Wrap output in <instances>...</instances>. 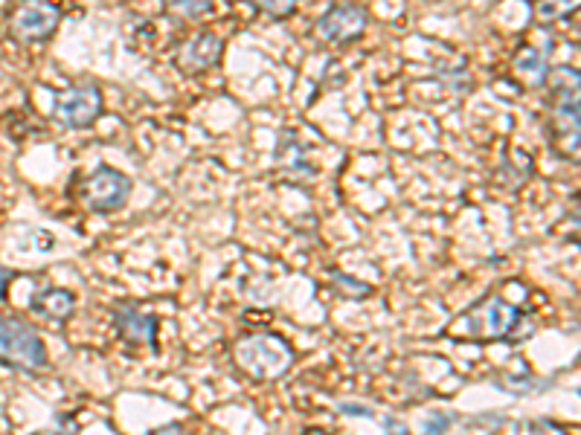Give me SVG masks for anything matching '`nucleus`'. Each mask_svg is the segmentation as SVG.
Wrapping results in <instances>:
<instances>
[{
	"label": "nucleus",
	"instance_id": "12",
	"mask_svg": "<svg viewBox=\"0 0 581 435\" xmlns=\"http://www.w3.org/2000/svg\"><path fill=\"white\" fill-rule=\"evenodd\" d=\"M511 71L518 73L529 87H543L550 82V64H547V55L535 47H520L511 59Z\"/></svg>",
	"mask_w": 581,
	"mask_h": 435
},
{
	"label": "nucleus",
	"instance_id": "17",
	"mask_svg": "<svg viewBox=\"0 0 581 435\" xmlns=\"http://www.w3.org/2000/svg\"><path fill=\"white\" fill-rule=\"evenodd\" d=\"M567 12H575V7H567V3H538V7H535V15L543 18L547 24L556 21L558 15H567Z\"/></svg>",
	"mask_w": 581,
	"mask_h": 435
},
{
	"label": "nucleus",
	"instance_id": "22",
	"mask_svg": "<svg viewBox=\"0 0 581 435\" xmlns=\"http://www.w3.org/2000/svg\"><path fill=\"white\" fill-rule=\"evenodd\" d=\"M146 435H187V429H183V424H166V427L151 429V433Z\"/></svg>",
	"mask_w": 581,
	"mask_h": 435
},
{
	"label": "nucleus",
	"instance_id": "7",
	"mask_svg": "<svg viewBox=\"0 0 581 435\" xmlns=\"http://www.w3.org/2000/svg\"><path fill=\"white\" fill-rule=\"evenodd\" d=\"M62 24V9L55 3H21L9 15V35L18 44H44Z\"/></svg>",
	"mask_w": 581,
	"mask_h": 435
},
{
	"label": "nucleus",
	"instance_id": "1",
	"mask_svg": "<svg viewBox=\"0 0 581 435\" xmlns=\"http://www.w3.org/2000/svg\"><path fill=\"white\" fill-rule=\"evenodd\" d=\"M524 319L518 305H511L506 296L486 294L483 299L463 311L448 326L445 335L454 340H474V342H497V340H515V328Z\"/></svg>",
	"mask_w": 581,
	"mask_h": 435
},
{
	"label": "nucleus",
	"instance_id": "25",
	"mask_svg": "<svg viewBox=\"0 0 581 435\" xmlns=\"http://www.w3.org/2000/svg\"><path fill=\"white\" fill-rule=\"evenodd\" d=\"M303 435H331V433L329 429H323V427H311V429H306Z\"/></svg>",
	"mask_w": 581,
	"mask_h": 435
},
{
	"label": "nucleus",
	"instance_id": "15",
	"mask_svg": "<svg viewBox=\"0 0 581 435\" xmlns=\"http://www.w3.org/2000/svg\"><path fill=\"white\" fill-rule=\"evenodd\" d=\"M166 12H172L178 18H189V21H198V18H207L212 12V3L207 0H181V3H166Z\"/></svg>",
	"mask_w": 581,
	"mask_h": 435
},
{
	"label": "nucleus",
	"instance_id": "8",
	"mask_svg": "<svg viewBox=\"0 0 581 435\" xmlns=\"http://www.w3.org/2000/svg\"><path fill=\"white\" fill-rule=\"evenodd\" d=\"M315 26L326 44H352L370 26V9L361 3H331Z\"/></svg>",
	"mask_w": 581,
	"mask_h": 435
},
{
	"label": "nucleus",
	"instance_id": "4",
	"mask_svg": "<svg viewBox=\"0 0 581 435\" xmlns=\"http://www.w3.org/2000/svg\"><path fill=\"white\" fill-rule=\"evenodd\" d=\"M47 346L41 335L15 314H0V365L35 374L47 369Z\"/></svg>",
	"mask_w": 581,
	"mask_h": 435
},
{
	"label": "nucleus",
	"instance_id": "20",
	"mask_svg": "<svg viewBox=\"0 0 581 435\" xmlns=\"http://www.w3.org/2000/svg\"><path fill=\"white\" fill-rule=\"evenodd\" d=\"M39 435H80V424L73 421V415H64V418L59 421V427L44 429V433H39Z\"/></svg>",
	"mask_w": 581,
	"mask_h": 435
},
{
	"label": "nucleus",
	"instance_id": "23",
	"mask_svg": "<svg viewBox=\"0 0 581 435\" xmlns=\"http://www.w3.org/2000/svg\"><path fill=\"white\" fill-rule=\"evenodd\" d=\"M384 429L390 435H410V429L404 427V424H399L395 418H384Z\"/></svg>",
	"mask_w": 581,
	"mask_h": 435
},
{
	"label": "nucleus",
	"instance_id": "5",
	"mask_svg": "<svg viewBox=\"0 0 581 435\" xmlns=\"http://www.w3.org/2000/svg\"><path fill=\"white\" fill-rule=\"evenodd\" d=\"M103 108L105 99L96 82H73L62 94H55L53 119L67 131H82L103 117Z\"/></svg>",
	"mask_w": 581,
	"mask_h": 435
},
{
	"label": "nucleus",
	"instance_id": "10",
	"mask_svg": "<svg viewBox=\"0 0 581 435\" xmlns=\"http://www.w3.org/2000/svg\"><path fill=\"white\" fill-rule=\"evenodd\" d=\"M221 53H224L221 35L204 30L183 41L178 55H175V64H178V71L187 73V76H198V73L212 71V67L221 62Z\"/></svg>",
	"mask_w": 581,
	"mask_h": 435
},
{
	"label": "nucleus",
	"instance_id": "24",
	"mask_svg": "<svg viewBox=\"0 0 581 435\" xmlns=\"http://www.w3.org/2000/svg\"><path fill=\"white\" fill-rule=\"evenodd\" d=\"M338 410L346 412V415H363V418H370L372 415V410H367V406H355V404H340Z\"/></svg>",
	"mask_w": 581,
	"mask_h": 435
},
{
	"label": "nucleus",
	"instance_id": "18",
	"mask_svg": "<svg viewBox=\"0 0 581 435\" xmlns=\"http://www.w3.org/2000/svg\"><path fill=\"white\" fill-rule=\"evenodd\" d=\"M454 415H451V412H436V415H433V418H427V424H424V433L427 435H442L445 433V429L451 427V424H454Z\"/></svg>",
	"mask_w": 581,
	"mask_h": 435
},
{
	"label": "nucleus",
	"instance_id": "14",
	"mask_svg": "<svg viewBox=\"0 0 581 435\" xmlns=\"http://www.w3.org/2000/svg\"><path fill=\"white\" fill-rule=\"evenodd\" d=\"M331 290L338 296H344V299H352V303H361V299H370L376 290H372V285H367V282L355 279V276H349V273H331Z\"/></svg>",
	"mask_w": 581,
	"mask_h": 435
},
{
	"label": "nucleus",
	"instance_id": "2",
	"mask_svg": "<svg viewBox=\"0 0 581 435\" xmlns=\"http://www.w3.org/2000/svg\"><path fill=\"white\" fill-rule=\"evenodd\" d=\"M233 360L239 372L247 374L251 381L274 383L283 381L290 365L297 363V351L276 331H256V335H244L233 346Z\"/></svg>",
	"mask_w": 581,
	"mask_h": 435
},
{
	"label": "nucleus",
	"instance_id": "16",
	"mask_svg": "<svg viewBox=\"0 0 581 435\" xmlns=\"http://www.w3.org/2000/svg\"><path fill=\"white\" fill-rule=\"evenodd\" d=\"M253 9L260 15L271 18V21H285V18L297 12V3H290V0H267V3H253Z\"/></svg>",
	"mask_w": 581,
	"mask_h": 435
},
{
	"label": "nucleus",
	"instance_id": "11",
	"mask_svg": "<svg viewBox=\"0 0 581 435\" xmlns=\"http://www.w3.org/2000/svg\"><path fill=\"white\" fill-rule=\"evenodd\" d=\"M30 308L39 319H47V322H59V326H64V322L76 314V294L67 288L47 285V288H41L39 294H32Z\"/></svg>",
	"mask_w": 581,
	"mask_h": 435
},
{
	"label": "nucleus",
	"instance_id": "9",
	"mask_svg": "<svg viewBox=\"0 0 581 435\" xmlns=\"http://www.w3.org/2000/svg\"><path fill=\"white\" fill-rule=\"evenodd\" d=\"M110 322H114V331H117L119 340L126 342V346H131V349H160L158 317L142 311L140 305H114V308H110Z\"/></svg>",
	"mask_w": 581,
	"mask_h": 435
},
{
	"label": "nucleus",
	"instance_id": "19",
	"mask_svg": "<svg viewBox=\"0 0 581 435\" xmlns=\"http://www.w3.org/2000/svg\"><path fill=\"white\" fill-rule=\"evenodd\" d=\"M529 435H567V429L558 427L556 421L541 418V421H532V424H529Z\"/></svg>",
	"mask_w": 581,
	"mask_h": 435
},
{
	"label": "nucleus",
	"instance_id": "21",
	"mask_svg": "<svg viewBox=\"0 0 581 435\" xmlns=\"http://www.w3.org/2000/svg\"><path fill=\"white\" fill-rule=\"evenodd\" d=\"M12 279H15V273L9 270L7 265H0V303H7V294H9V285H12Z\"/></svg>",
	"mask_w": 581,
	"mask_h": 435
},
{
	"label": "nucleus",
	"instance_id": "6",
	"mask_svg": "<svg viewBox=\"0 0 581 435\" xmlns=\"http://www.w3.org/2000/svg\"><path fill=\"white\" fill-rule=\"evenodd\" d=\"M131 189L134 180L128 178L126 171L114 169V166H99L82 180L80 201L82 206H87L96 215H105V212L123 210L131 198Z\"/></svg>",
	"mask_w": 581,
	"mask_h": 435
},
{
	"label": "nucleus",
	"instance_id": "3",
	"mask_svg": "<svg viewBox=\"0 0 581 435\" xmlns=\"http://www.w3.org/2000/svg\"><path fill=\"white\" fill-rule=\"evenodd\" d=\"M579 73L561 67L558 82H552L550 102H547V131H550L552 151L564 160H579Z\"/></svg>",
	"mask_w": 581,
	"mask_h": 435
},
{
	"label": "nucleus",
	"instance_id": "13",
	"mask_svg": "<svg viewBox=\"0 0 581 435\" xmlns=\"http://www.w3.org/2000/svg\"><path fill=\"white\" fill-rule=\"evenodd\" d=\"M276 166H279L283 171H288L290 180L311 178V174H315V171L306 169L303 151H299L297 142L288 140V134H283V142H279V148H276Z\"/></svg>",
	"mask_w": 581,
	"mask_h": 435
}]
</instances>
